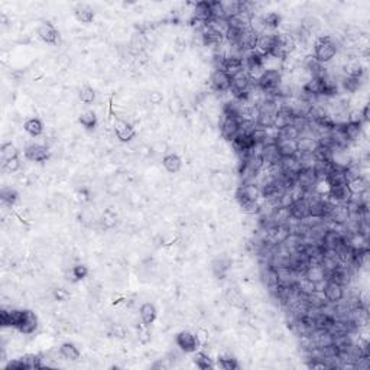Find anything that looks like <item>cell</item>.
<instances>
[{"instance_id":"obj_35","label":"cell","mask_w":370,"mask_h":370,"mask_svg":"<svg viewBox=\"0 0 370 370\" xmlns=\"http://www.w3.org/2000/svg\"><path fill=\"white\" fill-rule=\"evenodd\" d=\"M0 198H1V201H3V204L12 207V206H15V204L18 203V200H19V192H18L15 188H12V186H4V188H1Z\"/></svg>"},{"instance_id":"obj_20","label":"cell","mask_w":370,"mask_h":370,"mask_svg":"<svg viewBox=\"0 0 370 370\" xmlns=\"http://www.w3.org/2000/svg\"><path fill=\"white\" fill-rule=\"evenodd\" d=\"M139 314H140L142 322L146 324V325H152V324L157 321V317H158L157 308H155V305L151 304V302H145V304L140 307Z\"/></svg>"},{"instance_id":"obj_28","label":"cell","mask_w":370,"mask_h":370,"mask_svg":"<svg viewBox=\"0 0 370 370\" xmlns=\"http://www.w3.org/2000/svg\"><path fill=\"white\" fill-rule=\"evenodd\" d=\"M290 218H291V211L290 209H285V207H276L270 214V220L275 226H285Z\"/></svg>"},{"instance_id":"obj_39","label":"cell","mask_w":370,"mask_h":370,"mask_svg":"<svg viewBox=\"0 0 370 370\" xmlns=\"http://www.w3.org/2000/svg\"><path fill=\"white\" fill-rule=\"evenodd\" d=\"M305 299H307L308 307H311V308H318V310L327 304V299H325V296H324L322 291H314L313 293L307 295V296H305Z\"/></svg>"},{"instance_id":"obj_29","label":"cell","mask_w":370,"mask_h":370,"mask_svg":"<svg viewBox=\"0 0 370 370\" xmlns=\"http://www.w3.org/2000/svg\"><path fill=\"white\" fill-rule=\"evenodd\" d=\"M304 276L308 278L310 281H313L314 284H318V282H321V281H327L325 270L322 269L321 264H311V266H308Z\"/></svg>"},{"instance_id":"obj_14","label":"cell","mask_w":370,"mask_h":370,"mask_svg":"<svg viewBox=\"0 0 370 370\" xmlns=\"http://www.w3.org/2000/svg\"><path fill=\"white\" fill-rule=\"evenodd\" d=\"M318 178L314 169H301L296 177V184H299L307 192L313 191L314 185L317 184Z\"/></svg>"},{"instance_id":"obj_57","label":"cell","mask_w":370,"mask_h":370,"mask_svg":"<svg viewBox=\"0 0 370 370\" xmlns=\"http://www.w3.org/2000/svg\"><path fill=\"white\" fill-rule=\"evenodd\" d=\"M81 221L85 224V226H91L93 224V221H94V212L91 211V210H84V211H81Z\"/></svg>"},{"instance_id":"obj_23","label":"cell","mask_w":370,"mask_h":370,"mask_svg":"<svg viewBox=\"0 0 370 370\" xmlns=\"http://www.w3.org/2000/svg\"><path fill=\"white\" fill-rule=\"evenodd\" d=\"M210 183H211V186L214 189H217V191H226L230 186V178H229L227 174L217 171V172H212L211 174Z\"/></svg>"},{"instance_id":"obj_49","label":"cell","mask_w":370,"mask_h":370,"mask_svg":"<svg viewBox=\"0 0 370 370\" xmlns=\"http://www.w3.org/2000/svg\"><path fill=\"white\" fill-rule=\"evenodd\" d=\"M324 223V218L322 217H317V215H307L305 218H302L301 220V224L304 226V227H307L308 230L310 229H314V227H318V226H321Z\"/></svg>"},{"instance_id":"obj_54","label":"cell","mask_w":370,"mask_h":370,"mask_svg":"<svg viewBox=\"0 0 370 370\" xmlns=\"http://www.w3.org/2000/svg\"><path fill=\"white\" fill-rule=\"evenodd\" d=\"M6 370H29L27 369L26 362L24 357L21 359H15V360H10L7 365H6Z\"/></svg>"},{"instance_id":"obj_46","label":"cell","mask_w":370,"mask_h":370,"mask_svg":"<svg viewBox=\"0 0 370 370\" xmlns=\"http://www.w3.org/2000/svg\"><path fill=\"white\" fill-rule=\"evenodd\" d=\"M21 166H22L21 160H19L18 157H15V158L4 160L1 168H3V171L7 172V174H15V172H18V171L21 169Z\"/></svg>"},{"instance_id":"obj_27","label":"cell","mask_w":370,"mask_h":370,"mask_svg":"<svg viewBox=\"0 0 370 370\" xmlns=\"http://www.w3.org/2000/svg\"><path fill=\"white\" fill-rule=\"evenodd\" d=\"M298 154H314L318 148V140L314 137H299L296 140Z\"/></svg>"},{"instance_id":"obj_9","label":"cell","mask_w":370,"mask_h":370,"mask_svg":"<svg viewBox=\"0 0 370 370\" xmlns=\"http://www.w3.org/2000/svg\"><path fill=\"white\" fill-rule=\"evenodd\" d=\"M38 36L41 41H44L45 44H50V45H58L59 42V32L58 29L53 26L51 22H44L41 24L38 30H36Z\"/></svg>"},{"instance_id":"obj_58","label":"cell","mask_w":370,"mask_h":370,"mask_svg":"<svg viewBox=\"0 0 370 370\" xmlns=\"http://www.w3.org/2000/svg\"><path fill=\"white\" fill-rule=\"evenodd\" d=\"M171 365H169V360L168 359H159V360H157L154 365H152V369H168Z\"/></svg>"},{"instance_id":"obj_36","label":"cell","mask_w":370,"mask_h":370,"mask_svg":"<svg viewBox=\"0 0 370 370\" xmlns=\"http://www.w3.org/2000/svg\"><path fill=\"white\" fill-rule=\"evenodd\" d=\"M217 366L223 370H238L240 368L238 359H235L232 354H220L217 357Z\"/></svg>"},{"instance_id":"obj_32","label":"cell","mask_w":370,"mask_h":370,"mask_svg":"<svg viewBox=\"0 0 370 370\" xmlns=\"http://www.w3.org/2000/svg\"><path fill=\"white\" fill-rule=\"evenodd\" d=\"M347 186H348V189H350L351 194L357 195V194H362V192H365V191L369 189V181L365 177H357V178L350 180L347 183Z\"/></svg>"},{"instance_id":"obj_16","label":"cell","mask_w":370,"mask_h":370,"mask_svg":"<svg viewBox=\"0 0 370 370\" xmlns=\"http://www.w3.org/2000/svg\"><path fill=\"white\" fill-rule=\"evenodd\" d=\"M224 296H226V301H227L229 305H232V307H235L238 310H244L246 308V299H244V296L241 295V292L238 291V288H232V287L227 288Z\"/></svg>"},{"instance_id":"obj_44","label":"cell","mask_w":370,"mask_h":370,"mask_svg":"<svg viewBox=\"0 0 370 370\" xmlns=\"http://www.w3.org/2000/svg\"><path fill=\"white\" fill-rule=\"evenodd\" d=\"M102 224H103L105 229H113V227H116V224H117V215H116V212L111 211L110 209H107L106 211L103 212Z\"/></svg>"},{"instance_id":"obj_12","label":"cell","mask_w":370,"mask_h":370,"mask_svg":"<svg viewBox=\"0 0 370 370\" xmlns=\"http://www.w3.org/2000/svg\"><path fill=\"white\" fill-rule=\"evenodd\" d=\"M259 108L250 102H240L238 110V119L240 122H255L258 119Z\"/></svg>"},{"instance_id":"obj_41","label":"cell","mask_w":370,"mask_h":370,"mask_svg":"<svg viewBox=\"0 0 370 370\" xmlns=\"http://www.w3.org/2000/svg\"><path fill=\"white\" fill-rule=\"evenodd\" d=\"M296 158H298L301 169H313L317 162L314 154H296Z\"/></svg>"},{"instance_id":"obj_21","label":"cell","mask_w":370,"mask_h":370,"mask_svg":"<svg viewBox=\"0 0 370 370\" xmlns=\"http://www.w3.org/2000/svg\"><path fill=\"white\" fill-rule=\"evenodd\" d=\"M162 165L169 174H177L181 171L183 159L180 158V155H177V154H168L162 159Z\"/></svg>"},{"instance_id":"obj_8","label":"cell","mask_w":370,"mask_h":370,"mask_svg":"<svg viewBox=\"0 0 370 370\" xmlns=\"http://www.w3.org/2000/svg\"><path fill=\"white\" fill-rule=\"evenodd\" d=\"M322 293L327 299V302L330 304H337L340 302L342 299L345 298V288L343 285L334 282V281H327L324 290H322Z\"/></svg>"},{"instance_id":"obj_45","label":"cell","mask_w":370,"mask_h":370,"mask_svg":"<svg viewBox=\"0 0 370 370\" xmlns=\"http://www.w3.org/2000/svg\"><path fill=\"white\" fill-rule=\"evenodd\" d=\"M347 123H351V125H365V119H363V114H362V110L360 108H351L348 110L347 113Z\"/></svg>"},{"instance_id":"obj_40","label":"cell","mask_w":370,"mask_h":370,"mask_svg":"<svg viewBox=\"0 0 370 370\" xmlns=\"http://www.w3.org/2000/svg\"><path fill=\"white\" fill-rule=\"evenodd\" d=\"M70 273H71V282H79V281H82V279L87 278V275H88V267H87L85 264H77L71 267Z\"/></svg>"},{"instance_id":"obj_33","label":"cell","mask_w":370,"mask_h":370,"mask_svg":"<svg viewBox=\"0 0 370 370\" xmlns=\"http://www.w3.org/2000/svg\"><path fill=\"white\" fill-rule=\"evenodd\" d=\"M223 9H224V15L226 19L238 15V12H241L244 9V1H238V0H227V1H221Z\"/></svg>"},{"instance_id":"obj_3","label":"cell","mask_w":370,"mask_h":370,"mask_svg":"<svg viewBox=\"0 0 370 370\" xmlns=\"http://www.w3.org/2000/svg\"><path fill=\"white\" fill-rule=\"evenodd\" d=\"M175 343L178 345V348L184 353H195L200 348V342H198L197 336L188 330L180 331L175 336Z\"/></svg>"},{"instance_id":"obj_10","label":"cell","mask_w":370,"mask_h":370,"mask_svg":"<svg viewBox=\"0 0 370 370\" xmlns=\"http://www.w3.org/2000/svg\"><path fill=\"white\" fill-rule=\"evenodd\" d=\"M114 134H116V137L120 142L128 143V142H131V140H133L136 137V131H134V128H133L132 125L128 123L126 120L117 119L114 122Z\"/></svg>"},{"instance_id":"obj_26","label":"cell","mask_w":370,"mask_h":370,"mask_svg":"<svg viewBox=\"0 0 370 370\" xmlns=\"http://www.w3.org/2000/svg\"><path fill=\"white\" fill-rule=\"evenodd\" d=\"M74 15L77 18V21L81 24H90L94 19V10L88 4H79L74 9Z\"/></svg>"},{"instance_id":"obj_25","label":"cell","mask_w":370,"mask_h":370,"mask_svg":"<svg viewBox=\"0 0 370 370\" xmlns=\"http://www.w3.org/2000/svg\"><path fill=\"white\" fill-rule=\"evenodd\" d=\"M290 211H291V215L293 218H298V220H302L305 218L307 215H310V206H308V201L304 198V200H299V201H295L290 207Z\"/></svg>"},{"instance_id":"obj_34","label":"cell","mask_w":370,"mask_h":370,"mask_svg":"<svg viewBox=\"0 0 370 370\" xmlns=\"http://www.w3.org/2000/svg\"><path fill=\"white\" fill-rule=\"evenodd\" d=\"M313 169H314L318 180H325L334 171V166L330 160H317Z\"/></svg>"},{"instance_id":"obj_15","label":"cell","mask_w":370,"mask_h":370,"mask_svg":"<svg viewBox=\"0 0 370 370\" xmlns=\"http://www.w3.org/2000/svg\"><path fill=\"white\" fill-rule=\"evenodd\" d=\"M230 267H232V259L227 258V256L215 258L211 264L212 273H214L217 278H220V279H224V276L227 275V272L230 270Z\"/></svg>"},{"instance_id":"obj_18","label":"cell","mask_w":370,"mask_h":370,"mask_svg":"<svg viewBox=\"0 0 370 370\" xmlns=\"http://www.w3.org/2000/svg\"><path fill=\"white\" fill-rule=\"evenodd\" d=\"M347 244L354 250V252H362V250H368L369 249V238H365L360 233H354V235H348L345 238Z\"/></svg>"},{"instance_id":"obj_24","label":"cell","mask_w":370,"mask_h":370,"mask_svg":"<svg viewBox=\"0 0 370 370\" xmlns=\"http://www.w3.org/2000/svg\"><path fill=\"white\" fill-rule=\"evenodd\" d=\"M192 362L194 365L201 370H210L214 368V362H212L211 356L207 354L206 351H195L194 353V357H192Z\"/></svg>"},{"instance_id":"obj_60","label":"cell","mask_w":370,"mask_h":370,"mask_svg":"<svg viewBox=\"0 0 370 370\" xmlns=\"http://www.w3.org/2000/svg\"><path fill=\"white\" fill-rule=\"evenodd\" d=\"M360 110H362V114H363V119H365V122L368 123V122H369V119H370V116H369L370 106H369V105H365V106L362 107Z\"/></svg>"},{"instance_id":"obj_13","label":"cell","mask_w":370,"mask_h":370,"mask_svg":"<svg viewBox=\"0 0 370 370\" xmlns=\"http://www.w3.org/2000/svg\"><path fill=\"white\" fill-rule=\"evenodd\" d=\"M38 324H39V321H38L36 314L33 311H30V310H25L24 311V318H22V321H21V324H19V327L16 330L19 333L27 336V334L35 333V330L38 328Z\"/></svg>"},{"instance_id":"obj_37","label":"cell","mask_w":370,"mask_h":370,"mask_svg":"<svg viewBox=\"0 0 370 370\" xmlns=\"http://www.w3.org/2000/svg\"><path fill=\"white\" fill-rule=\"evenodd\" d=\"M275 114L273 111H264V110H259V114H258V119H256V126L259 128H264V129H269L273 126V122H275Z\"/></svg>"},{"instance_id":"obj_7","label":"cell","mask_w":370,"mask_h":370,"mask_svg":"<svg viewBox=\"0 0 370 370\" xmlns=\"http://www.w3.org/2000/svg\"><path fill=\"white\" fill-rule=\"evenodd\" d=\"M210 85L217 93H227L232 87V77L223 70H214L210 76Z\"/></svg>"},{"instance_id":"obj_6","label":"cell","mask_w":370,"mask_h":370,"mask_svg":"<svg viewBox=\"0 0 370 370\" xmlns=\"http://www.w3.org/2000/svg\"><path fill=\"white\" fill-rule=\"evenodd\" d=\"M276 35L273 30H266L262 35L258 36V42H256V53H259L264 56H267L275 51L276 48Z\"/></svg>"},{"instance_id":"obj_59","label":"cell","mask_w":370,"mask_h":370,"mask_svg":"<svg viewBox=\"0 0 370 370\" xmlns=\"http://www.w3.org/2000/svg\"><path fill=\"white\" fill-rule=\"evenodd\" d=\"M77 195L81 201H88L90 200V189L85 188V186H81V189L77 191Z\"/></svg>"},{"instance_id":"obj_4","label":"cell","mask_w":370,"mask_h":370,"mask_svg":"<svg viewBox=\"0 0 370 370\" xmlns=\"http://www.w3.org/2000/svg\"><path fill=\"white\" fill-rule=\"evenodd\" d=\"M220 131H221V136L232 142L236 136H238V131H240V120L235 116H227L223 114L220 119Z\"/></svg>"},{"instance_id":"obj_30","label":"cell","mask_w":370,"mask_h":370,"mask_svg":"<svg viewBox=\"0 0 370 370\" xmlns=\"http://www.w3.org/2000/svg\"><path fill=\"white\" fill-rule=\"evenodd\" d=\"M24 129L27 134L38 137L44 133V123L38 119V117H30L24 123Z\"/></svg>"},{"instance_id":"obj_42","label":"cell","mask_w":370,"mask_h":370,"mask_svg":"<svg viewBox=\"0 0 370 370\" xmlns=\"http://www.w3.org/2000/svg\"><path fill=\"white\" fill-rule=\"evenodd\" d=\"M79 100L85 105H90L96 100V91L90 85H82L79 88Z\"/></svg>"},{"instance_id":"obj_31","label":"cell","mask_w":370,"mask_h":370,"mask_svg":"<svg viewBox=\"0 0 370 370\" xmlns=\"http://www.w3.org/2000/svg\"><path fill=\"white\" fill-rule=\"evenodd\" d=\"M79 123L82 128H85L87 131H93V129L97 128L99 119H97V116H96V113L93 110H88V111H84V113L79 114Z\"/></svg>"},{"instance_id":"obj_1","label":"cell","mask_w":370,"mask_h":370,"mask_svg":"<svg viewBox=\"0 0 370 370\" xmlns=\"http://www.w3.org/2000/svg\"><path fill=\"white\" fill-rule=\"evenodd\" d=\"M339 53V42L330 36H319L314 45V56L319 64L325 65L334 59V56Z\"/></svg>"},{"instance_id":"obj_55","label":"cell","mask_w":370,"mask_h":370,"mask_svg":"<svg viewBox=\"0 0 370 370\" xmlns=\"http://www.w3.org/2000/svg\"><path fill=\"white\" fill-rule=\"evenodd\" d=\"M148 102H149L151 105H154V106H159V105L163 102V96H162V93H159V91H151V93L148 94Z\"/></svg>"},{"instance_id":"obj_22","label":"cell","mask_w":370,"mask_h":370,"mask_svg":"<svg viewBox=\"0 0 370 370\" xmlns=\"http://www.w3.org/2000/svg\"><path fill=\"white\" fill-rule=\"evenodd\" d=\"M345 137L350 143H356L360 139H363L365 132H363V125H351V123H345L343 125Z\"/></svg>"},{"instance_id":"obj_50","label":"cell","mask_w":370,"mask_h":370,"mask_svg":"<svg viewBox=\"0 0 370 370\" xmlns=\"http://www.w3.org/2000/svg\"><path fill=\"white\" fill-rule=\"evenodd\" d=\"M110 334H111L113 337L119 339V340H123V339H126V337H128V328L125 327V324L117 322V324H113V325H111V328H110Z\"/></svg>"},{"instance_id":"obj_5","label":"cell","mask_w":370,"mask_h":370,"mask_svg":"<svg viewBox=\"0 0 370 370\" xmlns=\"http://www.w3.org/2000/svg\"><path fill=\"white\" fill-rule=\"evenodd\" d=\"M51 151L47 145L41 143H29L25 148V157L30 162H47L51 158Z\"/></svg>"},{"instance_id":"obj_56","label":"cell","mask_w":370,"mask_h":370,"mask_svg":"<svg viewBox=\"0 0 370 370\" xmlns=\"http://www.w3.org/2000/svg\"><path fill=\"white\" fill-rule=\"evenodd\" d=\"M151 151L155 152V154H159V155H163V154H166V151H168V145H166L165 142H162V140H157V142L151 146Z\"/></svg>"},{"instance_id":"obj_11","label":"cell","mask_w":370,"mask_h":370,"mask_svg":"<svg viewBox=\"0 0 370 370\" xmlns=\"http://www.w3.org/2000/svg\"><path fill=\"white\" fill-rule=\"evenodd\" d=\"M252 18L253 15L250 12H247L246 9H243L241 12H238V15L232 16L227 19L229 27L236 29V30H247L250 29V24H252Z\"/></svg>"},{"instance_id":"obj_38","label":"cell","mask_w":370,"mask_h":370,"mask_svg":"<svg viewBox=\"0 0 370 370\" xmlns=\"http://www.w3.org/2000/svg\"><path fill=\"white\" fill-rule=\"evenodd\" d=\"M264 18V26L267 30H275L282 25V16L276 12H269L262 16Z\"/></svg>"},{"instance_id":"obj_19","label":"cell","mask_w":370,"mask_h":370,"mask_svg":"<svg viewBox=\"0 0 370 370\" xmlns=\"http://www.w3.org/2000/svg\"><path fill=\"white\" fill-rule=\"evenodd\" d=\"M59 353H61V357L68 360V362H77L81 357V353H79V347L74 343H62L59 345Z\"/></svg>"},{"instance_id":"obj_47","label":"cell","mask_w":370,"mask_h":370,"mask_svg":"<svg viewBox=\"0 0 370 370\" xmlns=\"http://www.w3.org/2000/svg\"><path fill=\"white\" fill-rule=\"evenodd\" d=\"M18 157V149L15 148V145L12 142H7V143H3L1 146V160H7V159H12Z\"/></svg>"},{"instance_id":"obj_52","label":"cell","mask_w":370,"mask_h":370,"mask_svg":"<svg viewBox=\"0 0 370 370\" xmlns=\"http://www.w3.org/2000/svg\"><path fill=\"white\" fill-rule=\"evenodd\" d=\"M169 110H171V113H174V114H180V113L184 110L183 99H181L180 96H174V97L169 100Z\"/></svg>"},{"instance_id":"obj_2","label":"cell","mask_w":370,"mask_h":370,"mask_svg":"<svg viewBox=\"0 0 370 370\" xmlns=\"http://www.w3.org/2000/svg\"><path fill=\"white\" fill-rule=\"evenodd\" d=\"M259 198H261V188L253 183H244L236 189V200L240 207L258 201Z\"/></svg>"},{"instance_id":"obj_51","label":"cell","mask_w":370,"mask_h":370,"mask_svg":"<svg viewBox=\"0 0 370 370\" xmlns=\"http://www.w3.org/2000/svg\"><path fill=\"white\" fill-rule=\"evenodd\" d=\"M210 3H211V19H226L221 1H210Z\"/></svg>"},{"instance_id":"obj_17","label":"cell","mask_w":370,"mask_h":370,"mask_svg":"<svg viewBox=\"0 0 370 370\" xmlns=\"http://www.w3.org/2000/svg\"><path fill=\"white\" fill-rule=\"evenodd\" d=\"M278 152L281 155V158H287V157H295L298 154V146H296V140H290V139H279L276 143Z\"/></svg>"},{"instance_id":"obj_53","label":"cell","mask_w":370,"mask_h":370,"mask_svg":"<svg viewBox=\"0 0 370 370\" xmlns=\"http://www.w3.org/2000/svg\"><path fill=\"white\" fill-rule=\"evenodd\" d=\"M53 298L55 301H58V302H65L70 298V292L67 291L65 288L56 287V288L53 290Z\"/></svg>"},{"instance_id":"obj_48","label":"cell","mask_w":370,"mask_h":370,"mask_svg":"<svg viewBox=\"0 0 370 370\" xmlns=\"http://www.w3.org/2000/svg\"><path fill=\"white\" fill-rule=\"evenodd\" d=\"M137 340L140 344H148L151 342V331H149V325L140 322V325H137Z\"/></svg>"},{"instance_id":"obj_43","label":"cell","mask_w":370,"mask_h":370,"mask_svg":"<svg viewBox=\"0 0 370 370\" xmlns=\"http://www.w3.org/2000/svg\"><path fill=\"white\" fill-rule=\"evenodd\" d=\"M279 139H290V140H298L299 139V131L293 126L288 125L284 129L279 131Z\"/></svg>"}]
</instances>
